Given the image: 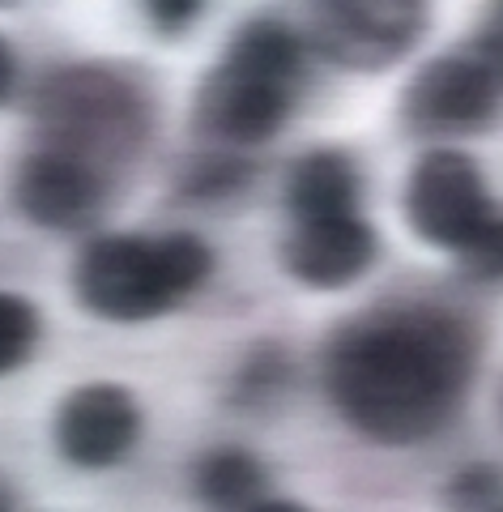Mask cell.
Returning a JSON list of instances; mask_svg holds the SVG:
<instances>
[{"label": "cell", "instance_id": "6da1fadb", "mask_svg": "<svg viewBox=\"0 0 503 512\" xmlns=\"http://www.w3.org/2000/svg\"><path fill=\"white\" fill-rule=\"evenodd\" d=\"M478 325L448 303H380L342 320L320 346L333 410L384 448H410L457 419L478 380Z\"/></svg>", "mask_w": 503, "mask_h": 512}, {"label": "cell", "instance_id": "277c9868", "mask_svg": "<svg viewBox=\"0 0 503 512\" xmlns=\"http://www.w3.org/2000/svg\"><path fill=\"white\" fill-rule=\"evenodd\" d=\"M39 146L111 175L137 158L154 124V99L137 77L111 64H60L30 90Z\"/></svg>", "mask_w": 503, "mask_h": 512}, {"label": "cell", "instance_id": "8fae6325", "mask_svg": "<svg viewBox=\"0 0 503 512\" xmlns=\"http://www.w3.org/2000/svg\"><path fill=\"white\" fill-rule=\"evenodd\" d=\"M363 201V171L346 150H307L286 167L282 205L290 222L350 218Z\"/></svg>", "mask_w": 503, "mask_h": 512}, {"label": "cell", "instance_id": "e0dca14e", "mask_svg": "<svg viewBox=\"0 0 503 512\" xmlns=\"http://www.w3.org/2000/svg\"><path fill=\"white\" fill-rule=\"evenodd\" d=\"M286 376H290V363H286L282 350L278 346H261L248 363H243L235 397H239V402H265V397H273L282 389Z\"/></svg>", "mask_w": 503, "mask_h": 512}, {"label": "cell", "instance_id": "cb8c5ba5", "mask_svg": "<svg viewBox=\"0 0 503 512\" xmlns=\"http://www.w3.org/2000/svg\"><path fill=\"white\" fill-rule=\"evenodd\" d=\"M499 419H503V389H499Z\"/></svg>", "mask_w": 503, "mask_h": 512}, {"label": "cell", "instance_id": "d6986e66", "mask_svg": "<svg viewBox=\"0 0 503 512\" xmlns=\"http://www.w3.org/2000/svg\"><path fill=\"white\" fill-rule=\"evenodd\" d=\"M145 13H150V26L158 30V35H167V39L184 35V30H192L201 22L197 0H162V5H150Z\"/></svg>", "mask_w": 503, "mask_h": 512}, {"label": "cell", "instance_id": "8992f818", "mask_svg": "<svg viewBox=\"0 0 503 512\" xmlns=\"http://www.w3.org/2000/svg\"><path fill=\"white\" fill-rule=\"evenodd\" d=\"M427 5L414 0H337L316 5L307 47L346 73H384L427 35Z\"/></svg>", "mask_w": 503, "mask_h": 512}, {"label": "cell", "instance_id": "603a6c76", "mask_svg": "<svg viewBox=\"0 0 503 512\" xmlns=\"http://www.w3.org/2000/svg\"><path fill=\"white\" fill-rule=\"evenodd\" d=\"M482 512H503V500H499V504H491V508H482Z\"/></svg>", "mask_w": 503, "mask_h": 512}, {"label": "cell", "instance_id": "7c38bea8", "mask_svg": "<svg viewBox=\"0 0 503 512\" xmlns=\"http://www.w3.org/2000/svg\"><path fill=\"white\" fill-rule=\"evenodd\" d=\"M192 491L209 512H252L261 500H269L265 461L239 444L209 448L192 466Z\"/></svg>", "mask_w": 503, "mask_h": 512}, {"label": "cell", "instance_id": "44dd1931", "mask_svg": "<svg viewBox=\"0 0 503 512\" xmlns=\"http://www.w3.org/2000/svg\"><path fill=\"white\" fill-rule=\"evenodd\" d=\"M252 512H312V508H303V504H295V500H273V495H269V500H261Z\"/></svg>", "mask_w": 503, "mask_h": 512}, {"label": "cell", "instance_id": "ac0fdd59", "mask_svg": "<svg viewBox=\"0 0 503 512\" xmlns=\"http://www.w3.org/2000/svg\"><path fill=\"white\" fill-rule=\"evenodd\" d=\"M486 69H491V77L503 86V5L486 13V22L478 26V35H474V47H469Z\"/></svg>", "mask_w": 503, "mask_h": 512}, {"label": "cell", "instance_id": "7a4b0ae2", "mask_svg": "<svg viewBox=\"0 0 503 512\" xmlns=\"http://www.w3.org/2000/svg\"><path fill=\"white\" fill-rule=\"evenodd\" d=\"M312 47L282 18H248L192 99V124L218 150L248 154L286 128Z\"/></svg>", "mask_w": 503, "mask_h": 512}, {"label": "cell", "instance_id": "ba28073f", "mask_svg": "<svg viewBox=\"0 0 503 512\" xmlns=\"http://www.w3.org/2000/svg\"><path fill=\"white\" fill-rule=\"evenodd\" d=\"M141 427L145 414L133 389H124L116 380H94V384H77L56 406L52 440L56 453L73 470H111L137 448Z\"/></svg>", "mask_w": 503, "mask_h": 512}, {"label": "cell", "instance_id": "ffe728a7", "mask_svg": "<svg viewBox=\"0 0 503 512\" xmlns=\"http://www.w3.org/2000/svg\"><path fill=\"white\" fill-rule=\"evenodd\" d=\"M13 90H18V56H13V47L0 39V103H9Z\"/></svg>", "mask_w": 503, "mask_h": 512}, {"label": "cell", "instance_id": "4fadbf2b", "mask_svg": "<svg viewBox=\"0 0 503 512\" xmlns=\"http://www.w3.org/2000/svg\"><path fill=\"white\" fill-rule=\"evenodd\" d=\"M256 180V163L248 154H235V150H201L192 154L175 188H180V197L188 201H222V197H235Z\"/></svg>", "mask_w": 503, "mask_h": 512}, {"label": "cell", "instance_id": "30bf717a", "mask_svg": "<svg viewBox=\"0 0 503 512\" xmlns=\"http://www.w3.org/2000/svg\"><path fill=\"white\" fill-rule=\"evenodd\" d=\"M282 269L307 291H342L354 286L380 256V235L363 214L290 222L282 235Z\"/></svg>", "mask_w": 503, "mask_h": 512}, {"label": "cell", "instance_id": "5b68a950", "mask_svg": "<svg viewBox=\"0 0 503 512\" xmlns=\"http://www.w3.org/2000/svg\"><path fill=\"white\" fill-rule=\"evenodd\" d=\"M401 205L410 231L427 248H444L452 256L499 214L482 167L452 146H435L410 167Z\"/></svg>", "mask_w": 503, "mask_h": 512}, {"label": "cell", "instance_id": "9c48e42d", "mask_svg": "<svg viewBox=\"0 0 503 512\" xmlns=\"http://www.w3.org/2000/svg\"><path fill=\"white\" fill-rule=\"evenodd\" d=\"M13 205L26 222L43 231H86L103 218L111 201V175L77 163L69 154L30 150L13 171Z\"/></svg>", "mask_w": 503, "mask_h": 512}, {"label": "cell", "instance_id": "5bb4252c", "mask_svg": "<svg viewBox=\"0 0 503 512\" xmlns=\"http://www.w3.org/2000/svg\"><path fill=\"white\" fill-rule=\"evenodd\" d=\"M43 338V316L30 299L13 295V291H0V376L18 372L35 359Z\"/></svg>", "mask_w": 503, "mask_h": 512}, {"label": "cell", "instance_id": "3957f363", "mask_svg": "<svg viewBox=\"0 0 503 512\" xmlns=\"http://www.w3.org/2000/svg\"><path fill=\"white\" fill-rule=\"evenodd\" d=\"M214 274V248L192 231L99 235L73 265V295L90 316L141 325L175 312Z\"/></svg>", "mask_w": 503, "mask_h": 512}, {"label": "cell", "instance_id": "7402d4cb", "mask_svg": "<svg viewBox=\"0 0 503 512\" xmlns=\"http://www.w3.org/2000/svg\"><path fill=\"white\" fill-rule=\"evenodd\" d=\"M0 512H13V491H9L5 478H0Z\"/></svg>", "mask_w": 503, "mask_h": 512}, {"label": "cell", "instance_id": "9a60e30c", "mask_svg": "<svg viewBox=\"0 0 503 512\" xmlns=\"http://www.w3.org/2000/svg\"><path fill=\"white\" fill-rule=\"evenodd\" d=\"M457 274L474 286H503V210L452 256Z\"/></svg>", "mask_w": 503, "mask_h": 512}, {"label": "cell", "instance_id": "2e32d148", "mask_svg": "<svg viewBox=\"0 0 503 512\" xmlns=\"http://www.w3.org/2000/svg\"><path fill=\"white\" fill-rule=\"evenodd\" d=\"M503 500V474L495 466H469L444 487L448 512H482Z\"/></svg>", "mask_w": 503, "mask_h": 512}, {"label": "cell", "instance_id": "52a82bcc", "mask_svg": "<svg viewBox=\"0 0 503 512\" xmlns=\"http://www.w3.org/2000/svg\"><path fill=\"white\" fill-rule=\"evenodd\" d=\"M503 86L491 69L469 52H444L427 60L401 90V128L410 137L444 141V137H469L482 133L499 116Z\"/></svg>", "mask_w": 503, "mask_h": 512}]
</instances>
